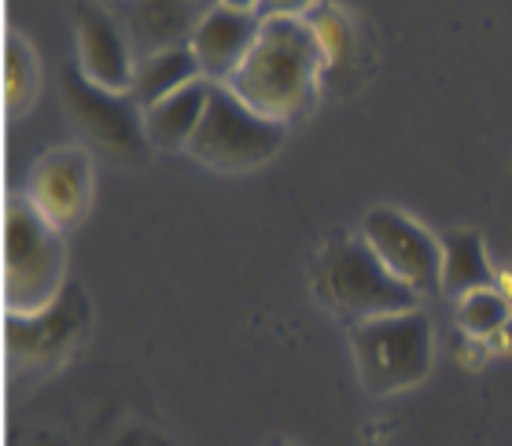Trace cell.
<instances>
[{
  "label": "cell",
  "mask_w": 512,
  "mask_h": 446,
  "mask_svg": "<svg viewBox=\"0 0 512 446\" xmlns=\"http://www.w3.org/2000/svg\"><path fill=\"white\" fill-rule=\"evenodd\" d=\"M494 288L512 303V270L509 266H505V270H494Z\"/></svg>",
  "instance_id": "obj_21"
},
{
  "label": "cell",
  "mask_w": 512,
  "mask_h": 446,
  "mask_svg": "<svg viewBox=\"0 0 512 446\" xmlns=\"http://www.w3.org/2000/svg\"><path fill=\"white\" fill-rule=\"evenodd\" d=\"M317 0H258V19H306Z\"/></svg>",
  "instance_id": "obj_19"
},
{
  "label": "cell",
  "mask_w": 512,
  "mask_h": 446,
  "mask_svg": "<svg viewBox=\"0 0 512 446\" xmlns=\"http://www.w3.org/2000/svg\"><path fill=\"white\" fill-rule=\"evenodd\" d=\"M487 351H490V358H501V354H512V321L509 325H501L494 336H487Z\"/></svg>",
  "instance_id": "obj_20"
},
{
  "label": "cell",
  "mask_w": 512,
  "mask_h": 446,
  "mask_svg": "<svg viewBox=\"0 0 512 446\" xmlns=\"http://www.w3.org/2000/svg\"><path fill=\"white\" fill-rule=\"evenodd\" d=\"M512 321V303L498 288H479V292L461 295L457 303V329L472 336V340H487L501 325Z\"/></svg>",
  "instance_id": "obj_16"
},
{
  "label": "cell",
  "mask_w": 512,
  "mask_h": 446,
  "mask_svg": "<svg viewBox=\"0 0 512 446\" xmlns=\"http://www.w3.org/2000/svg\"><path fill=\"white\" fill-rule=\"evenodd\" d=\"M354 358L365 391L391 395V391L413 388L431 373L435 358V336L424 310H402V314L373 317L354 325Z\"/></svg>",
  "instance_id": "obj_4"
},
{
  "label": "cell",
  "mask_w": 512,
  "mask_h": 446,
  "mask_svg": "<svg viewBox=\"0 0 512 446\" xmlns=\"http://www.w3.org/2000/svg\"><path fill=\"white\" fill-rule=\"evenodd\" d=\"M218 85L210 78H196L192 85L170 93L166 100H159L155 107L144 111V122H148V137H152L155 148H188L192 137H196L199 122L207 115V104L214 96Z\"/></svg>",
  "instance_id": "obj_13"
},
{
  "label": "cell",
  "mask_w": 512,
  "mask_h": 446,
  "mask_svg": "<svg viewBox=\"0 0 512 446\" xmlns=\"http://www.w3.org/2000/svg\"><path fill=\"white\" fill-rule=\"evenodd\" d=\"M258 34H262L258 12H236V8H222V4L210 8L188 41L199 59V74L214 85H229L233 74L244 67V59L251 56Z\"/></svg>",
  "instance_id": "obj_11"
},
{
  "label": "cell",
  "mask_w": 512,
  "mask_h": 446,
  "mask_svg": "<svg viewBox=\"0 0 512 446\" xmlns=\"http://www.w3.org/2000/svg\"><path fill=\"white\" fill-rule=\"evenodd\" d=\"M37 78H34V56L19 37H8V52H4V93H8V107L19 111L34 100Z\"/></svg>",
  "instance_id": "obj_17"
},
{
  "label": "cell",
  "mask_w": 512,
  "mask_h": 446,
  "mask_svg": "<svg viewBox=\"0 0 512 446\" xmlns=\"http://www.w3.org/2000/svg\"><path fill=\"white\" fill-rule=\"evenodd\" d=\"M89 295L78 284H67L56 303L34 314H8V354L23 365H56L85 336Z\"/></svg>",
  "instance_id": "obj_8"
},
{
  "label": "cell",
  "mask_w": 512,
  "mask_h": 446,
  "mask_svg": "<svg viewBox=\"0 0 512 446\" xmlns=\"http://www.w3.org/2000/svg\"><path fill=\"white\" fill-rule=\"evenodd\" d=\"M443 288L457 299L479 288H494V266L487 259L483 236L472 229H454L443 236Z\"/></svg>",
  "instance_id": "obj_15"
},
{
  "label": "cell",
  "mask_w": 512,
  "mask_h": 446,
  "mask_svg": "<svg viewBox=\"0 0 512 446\" xmlns=\"http://www.w3.org/2000/svg\"><path fill=\"white\" fill-rule=\"evenodd\" d=\"M361 236L387 270L398 281H406L413 292L424 295L443 288V240H435L409 214L395 207H373L361 218Z\"/></svg>",
  "instance_id": "obj_6"
},
{
  "label": "cell",
  "mask_w": 512,
  "mask_h": 446,
  "mask_svg": "<svg viewBox=\"0 0 512 446\" xmlns=\"http://www.w3.org/2000/svg\"><path fill=\"white\" fill-rule=\"evenodd\" d=\"M218 0H122V26L140 56L170 45H188L203 15Z\"/></svg>",
  "instance_id": "obj_12"
},
{
  "label": "cell",
  "mask_w": 512,
  "mask_h": 446,
  "mask_svg": "<svg viewBox=\"0 0 512 446\" xmlns=\"http://www.w3.org/2000/svg\"><path fill=\"white\" fill-rule=\"evenodd\" d=\"M321 67L325 52L310 19H262V34L229 89L255 111L291 126L314 107Z\"/></svg>",
  "instance_id": "obj_1"
},
{
  "label": "cell",
  "mask_w": 512,
  "mask_h": 446,
  "mask_svg": "<svg viewBox=\"0 0 512 446\" xmlns=\"http://www.w3.org/2000/svg\"><path fill=\"white\" fill-rule=\"evenodd\" d=\"M288 141V126L240 100L229 85H218L185 152L214 170H255L269 163Z\"/></svg>",
  "instance_id": "obj_5"
},
{
  "label": "cell",
  "mask_w": 512,
  "mask_h": 446,
  "mask_svg": "<svg viewBox=\"0 0 512 446\" xmlns=\"http://www.w3.org/2000/svg\"><path fill=\"white\" fill-rule=\"evenodd\" d=\"M317 295L325 299L336 314L358 321L417 310L420 292H413L406 281H398L387 270L380 255L365 244V236H347L325 251L317 266Z\"/></svg>",
  "instance_id": "obj_3"
},
{
  "label": "cell",
  "mask_w": 512,
  "mask_h": 446,
  "mask_svg": "<svg viewBox=\"0 0 512 446\" xmlns=\"http://www.w3.org/2000/svg\"><path fill=\"white\" fill-rule=\"evenodd\" d=\"M63 229L34 203L12 200L4 211V306L8 314H34L56 303L67 288Z\"/></svg>",
  "instance_id": "obj_2"
},
{
  "label": "cell",
  "mask_w": 512,
  "mask_h": 446,
  "mask_svg": "<svg viewBox=\"0 0 512 446\" xmlns=\"http://www.w3.org/2000/svg\"><path fill=\"white\" fill-rule=\"evenodd\" d=\"M93 196V159L82 148H56L48 152L30 174L26 200L59 229L82 222Z\"/></svg>",
  "instance_id": "obj_10"
},
{
  "label": "cell",
  "mask_w": 512,
  "mask_h": 446,
  "mask_svg": "<svg viewBox=\"0 0 512 446\" xmlns=\"http://www.w3.org/2000/svg\"><path fill=\"white\" fill-rule=\"evenodd\" d=\"M310 26H314L317 34V45H321V52H325V63H332V59H339L343 52H347L350 45V26L339 19V12H317L310 15Z\"/></svg>",
  "instance_id": "obj_18"
},
{
  "label": "cell",
  "mask_w": 512,
  "mask_h": 446,
  "mask_svg": "<svg viewBox=\"0 0 512 446\" xmlns=\"http://www.w3.org/2000/svg\"><path fill=\"white\" fill-rule=\"evenodd\" d=\"M78 71L111 93H133L137 56L122 19L96 4L78 8Z\"/></svg>",
  "instance_id": "obj_9"
},
{
  "label": "cell",
  "mask_w": 512,
  "mask_h": 446,
  "mask_svg": "<svg viewBox=\"0 0 512 446\" xmlns=\"http://www.w3.org/2000/svg\"><path fill=\"white\" fill-rule=\"evenodd\" d=\"M222 8H236V12H255L258 0H218Z\"/></svg>",
  "instance_id": "obj_22"
},
{
  "label": "cell",
  "mask_w": 512,
  "mask_h": 446,
  "mask_svg": "<svg viewBox=\"0 0 512 446\" xmlns=\"http://www.w3.org/2000/svg\"><path fill=\"white\" fill-rule=\"evenodd\" d=\"M196 78H203V74H199V59L192 52V45H170L137 59V82H133L129 96L148 111L170 93L192 85Z\"/></svg>",
  "instance_id": "obj_14"
},
{
  "label": "cell",
  "mask_w": 512,
  "mask_h": 446,
  "mask_svg": "<svg viewBox=\"0 0 512 446\" xmlns=\"http://www.w3.org/2000/svg\"><path fill=\"white\" fill-rule=\"evenodd\" d=\"M63 93L67 104L96 144H104L107 152L122 155V159H144V148L152 144L148 137V122H144V107L129 93H111L104 85L89 82L82 71L63 74Z\"/></svg>",
  "instance_id": "obj_7"
}]
</instances>
